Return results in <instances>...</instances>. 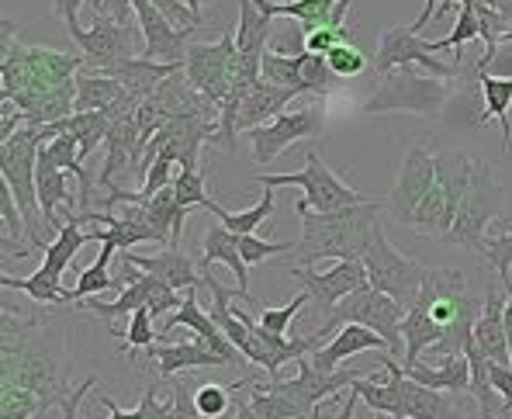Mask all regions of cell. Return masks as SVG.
I'll return each instance as SVG.
<instances>
[{
    "label": "cell",
    "instance_id": "1",
    "mask_svg": "<svg viewBox=\"0 0 512 419\" xmlns=\"http://www.w3.org/2000/svg\"><path fill=\"white\" fill-rule=\"evenodd\" d=\"M11 309L0 316V419H35L73 392L66 343L49 316Z\"/></svg>",
    "mask_w": 512,
    "mask_h": 419
},
{
    "label": "cell",
    "instance_id": "2",
    "mask_svg": "<svg viewBox=\"0 0 512 419\" xmlns=\"http://www.w3.org/2000/svg\"><path fill=\"white\" fill-rule=\"evenodd\" d=\"M381 208L384 201H367L343 212H305L301 239L295 243V267H315V260H364Z\"/></svg>",
    "mask_w": 512,
    "mask_h": 419
},
{
    "label": "cell",
    "instance_id": "3",
    "mask_svg": "<svg viewBox=\"0 0 512 419\" xmlns=\"http://www.w3.org/2000/svg\"><path fill=\"white\" fill-rule=\"evenodd\" d=\"M416 309H423L433 326L440 329V343L436 354H464L468 340L474 336V323L481 319V298H474L468 291V278L461 271L450 267H429L426 281L419 288Z\"/></svg>",
    "mask_w": 512,
    "mask_h": 419
},
{
    "label": "cell",
    "instance_id": "4",
    "mask_svg": "<svg viewBox=\"0 0 512 419\" xmlns=\"http://www.w3.org/2000/svg\"><path fill=\"white\" fill-rule=\"evenodd\" d=\"M45 146L39 125H25L21 132H14L11 139L0 142V184L11 191V198L18 201L21 215H25L28 226V243L35 250H49V243L39 233L42 205H39V181H35V170H39V149Z\"/></svg>",
    "mask_w": 512,
    "mask_h": 419
},
{
    "label": "cell",
    "instance_id": "5",
    "mask_svg": "<svg viewBox=\"0 0 512 419\" xmlns=\"http://www.w3.org/2000/svg\"><path fill=\"white\" fill-rule=\"evenodd\" d=\"M184 73L194 91L201 97H208V104L218 111L229 101L236 84H246V87L260 84V73L246 70L243 59H239L236 32H232V28L218 42H191V46H187V59H184Z\"/></svg>",
    "mask_w": 512,
    "mask_h": 419
},
{
    "label": "cell",
    "instance_id": "6",
    "mask_svg": "<svg viewBox=\"0 0 512 419\" xmlns=\"http://www.w3.org/2000/svg\"><path fill=\"white\" fill-rule=\"evenodd\" d=\"M471 174H474V160L468 153L443 149L436 156V184L423 198V205L416 208V219H412L409 229H416L419 236L429 239H447L450 229H454L457 208L464 201V191L471 184Z\"/></svg>",
    "mask_w": 512,
    "mask_h": 419
},
{
    "label": "cell",
    "instance_id": "7",
    "mask_svg": "<svg viewBox=\"0 0 512 419\" xmlns=\"http://www.w3.org/2000/svg\"><path fill=\"white\" fill-rule=\"evenodd\" d=\"M450 101V80L429 77L416 66H402L381 77L378 91L367 97L364 115H391V111H405V115H440Z\"/></svg>",
    "mask_w": 512,
    "mask_h": 419
},
{
    "label": "cell",
    "instance_id": "8",
    "mask_svg": "<svg viewBox=\"0 0 512 419\" xmlns=\"http://www.w3.org/2000/svg\"><path fill=\"white\" fill-rule=\"evenodd\" d=\"M87 243H94V233H84L77 222L66 219L63 229L56 233V239L49 243V250H45L39 271H35L32 278H11V274H4V278H0V288L25 291V295L32 298L35 305H42V309L66 305V291H70V288H63L66 267L73 264V257H77ZM66 309H70V305H66Z\"/></svg>",
    "mask_w": 512,
    "mask_h": 419
},
{
    "label": "cell",
    "instance_id": "9",
    "mask_svg": "<svg viewBox=\"0 0 512 419\" xmlns=\"http://www.w3.org/2000/svg\"><path fill=\"white\" fill-rule=\"evenodd\" d=\"M402 319H405L402 305H398L395 298L384 295V291L367 284V288L353 291V295H346L343 302L336 305V312L326 319V326L319 329V336L329 343L343 326H367L378 336H384V343H388L391 354H405Z\"/></svg>",
    "mask_w": 512,
    "mask_h": 419
},
{
    "label": "cell",
    "instance_id": "10",
    "mask_svg": "<svg viewBox=\"0 0 512 419\" xmlns=\"http://www.w3.org/2000/svg\"><path fill=\"white\" fill-rule=\"evenodd\" d=\"M263 187H301V201H298V215L305 212H343L353 205H367V194L353 191L350 184H343L333 170L326 167L315 149L305 153V167L298 174H260Z\"/></svg>",
    "mask_w": 512,
    "mask_h": 419
},
{
    "label": "cell",
    "instance_id": "11",
    "mask_svg": "<svg viewBox=\"0 0 512 419\" xmlns=\"http://www.w3.org/2000/svg\"><path fill=\"white\" fill-rule=\"evenodd\" d=\"M364 267H367V284L384 291L388 298H395L405 312L416 305L419 288H423L426 271H429L426 264L405 257L402 250L391 246V239L384 236L381 222H378V229H374L371 246H367V253H364Z\"/></svg>",
    "mask_w": 512,
    "mask_h": 419
},
{
    "label": "cell",
    "instance_id": "12",
    "mask_svg": "<svg viewBox=\"0 0 512 419\" xmlns=\"http://www.w3.org/2000/svg\"><path fill=\"white\" fill-rule=\"evenodd\" d=\"M118 284H122V291H118L115 302H97V298H90V302H80L77 309L94 312L97 319H104V323L115 329V319L132 316L135 309H149L156 319V316H167L170 309H180V305H184L180 291H173L170 284H163L160 278H153V274L139 271V267H132V264H122Z\"/></svg>",
    "mask_w": 512,
    "mask_h": 419
},
{
    "label": "cell",
    "instance_id": "13",
    "mask_svg": "<svg viewBox=\"0 0 512 419\" xmlns=\"http://www.w3.org/2000/svg\"><path fill=\"white\" fill-rule=\"evenodd\" d=\"M502 198H506V191L495 184L492 167L474 160L471 184H468V191H464L461 208H457V219H454V229H450L447 243L464 246V250H471L474 257H478L481 243H485L488 222L502 215Z\"/></svg>",
    "mask_w": 512,
    "mask_h": 419
},
{
    "label": "cell",
    "instance_id": "14",
    "mask_svg": "<svg viewBox=\"0 0 512 419\" xmlns=\"http://www.w3.org/2000/svg\"><path fill=\"white\" fill-rule=\"evenodd\" d=\"M326 132V115H322V104H308L298 111H284L274 122L250 129L246 139L253 142V163L256 167H267L274 156H281L284 149H291L301 139H315Z\"/></svg>",
    "mask_w": 512,
    "mask_h": 419
},
{
    "label": "cell",
    "instance_id": "15",
    "mask_svg": "<svg viewBox=\"0 0 512 419\" xmlns=\"http://www.w3.org/2000/svg\"><path fill=\"white\" fill-rule=\"evenodd\" d=\"M371 66L381 73V77H384V73H391V70H402V66H416V70L429 73V77H443V80H454L457 73H461V66L436 59V52L429 49V42L419 39L412 28H402V25L384 28Z\"/></svg>",
    "mask_w": 512,
    "mask_h": 419
},
{
    "label": "cell",
    "instance_id": "16",
    "mask_svg": "<svg viewBox=\"0 0 512 419\" xmlns=\"http://www.w3.org/2000/svg\"><path fill=\"white\" fill-rule=\"evenodd\" d=\"M291 278H295L301 284V291L312 298L315 312H322V316L329 319L346 295L367 288V267H364V260H336V264L322 274L315 271V267H291Z\"/></svg>",
    "mask_w": 512,
    "mask_h": 419
},
{
    "label": "cell",
    "instance_id": "17",
    "mask_svg": "<svg viewBox=\"0 0 512 419\" xmlns=\"http://www.w3.org/2000/svg\"><path fill=\"white\" fill-rule=\"evenodd\" d=\"M433 184H436V156H429L423 146H412L402 160L395 187H391V194L384 198V208H388L391 219H395L398 226H412L416 208L423 205V198L433 191Z\"/></svg>",
    "mask_w": 512,
    "mask_h": 419
},
{
    "label": "cell",
    "instance_id": "18",
    "mask_svg": "<svg viewBox=\"0 0 512 419\" xmlns=\"http://www.w3.org/2000/svg\"><path fill=\"white\" fill-rule=\"evenodd\" d=\"M70 39L84 52L87 70H101L108 63H118V59H135L132 28L108 18V14H94V21L87 28L84 25L70 28Z\"/></svg>",
    "mask_w": 512,
    "mask_h": 419
},
{
    "label": "cell",
    "instance_id": "19",
    "mask_svg": "<svg viewBox=\"0 0 512 419\" xmlns=\"http://www.w3.org/2000/svg\"><path fill=\"white\" fill-rule=\"evenodd\" d=\"M298 364V374L291 381H270V385L277 388L281 395H288L295 406H301L305 413H312V416H319L322 413V402L329 399V395H336L340 388H350L353 381H360L364 378V371L360 368H350V371H333V374H326V371H315L312 368V361L308 357H301Z\"/></svg>",
    "mask_w": 512,
    "mask_h": 419
},
{
    "label": "cell",
    "instance_id": "20",
    "mask_svg": "<svg viewBox=\"0 0 512 419\" xmlns=\"http://www.w3.org/2000/svg\"><path fill=\"white\" fill-rule=\"evenodd\" d=\"M135 21H139V32H142V56L153 59V63H173V66H184L187 59V46H191V32L184 28H173L167 18L153 7V0H135Z\"/></svg>",
    "mask_w": 512,
    "mask_h": 419
},
{
    "label": "cell",
    "instance_id": "21",
    "mask_svg": "<svg viewBox=\"0 0 512 419\" xmlns=\"http://www.w3.org/2000/svg\"><path fill=\"white\" fill-rule=\"evenodd\" d=\"M194 329L198 333V343H205L208 350H215V354H222L229 364H239V361H246L243 354L236 350V343L229 340V336L222 333V326L212 319V312H205L198 305V291H184V305H180L177 312H170L167 319H163V326H160V340H170V333L173 329Z\"/></svg>",
    "mask_w": 512,
    "mask_h": 419
},
{
    "label": "cell",
    "instance_id": "22",
    "mask_svg": "<svg viewBox=\"0 0 512 419\" xmlns=\"http://www.w3.org/2000/svg\"><path fill=\"white\" fill-rule=\"evenodd\" d=\"M263 18H298L301 32L312 35L322 28H346L353 0H253Z\"/></svg>",
    "mask_w": 512,
    "mask_h": 419
},
{
    "label": "cell",
    "instance_id": "23",
    "mask_svg": "<svg viewBox=\"0 0 512 419\" xmlns=\"http://www.w3.org/2000/svg\"><path fill=\"white\" fill-rule=\"evenodd\" d=\"M474 343H478V350L488 361L512 364L506 340V291H502L499 278L485 288V309H481V319L474 323Z\"/></svg>",
    "mask_w": 512,
    "mask_h": 419
},
{
    "label": "cell",
    "instance_id": "24",
    "mask_svg": "<svg viewBox=\"0 0 512 419\" xmlns=\"http://www.w3.org/2000/svg\"><path fill=\"white\" fill-rule=\"evenodd\" d=\"M118 260L153 274V278H160L163 284H170L173 291H201V271L194 267V260L187 257L184 250H177V246H170V250H163V253H153V257L118 253Z\"/></svg>",
    "mask_w": 512,
    "mask_h": 419
},
{
    "label": "cell",
    "instance_id": "25",
    "mask_svg": "<svg viewBox=\"0 0 512 419\" xmlns=\"http://www.w3.org/2000/svg\"><path fill=\"white\" fill-rule=\"evenodd\" d=\"M35 181H39V205H42V226H49L52 233L63 229L66 219H73V194L66 187V170H59L49 160V153L39 149V170H35Z\"/></svg>",
    "mask_w": 512,
    "mask_h": 419
},
{
    "label": "cell",
    "instance_id": "26",
    "mask_svg": "<svg viewBox=\"0 0 512 419\" xmlns=\"http://www.w3.org/2000/svg\"><path fill=\"white\" fill-rule=\"evenodd\" d=\"M381 364L388 368V381H374V378H360L350 385V392L360 395L371 413H384L391 419H405V368H398L395 357H381Z\"/></svg>",
    "mask_w": 512,
    "mask_h": 419
},
{
    "label": "cell",
    "instance_id": "27",
    "mask_svg": "<svg viewBox=\"0 0 512 419\" xmlns=\"http://www.w3.org/2000/svg\"><path fill=\"white\" fill-rule=\"evenodd\" d=\"M149 357L156 361L160 378H173L177 371H194V368H229L222 354L208 350L198 340H180V343H153Z\"/></svg>",
    "mask_w": 512,
    "mask_h": 419
},
{
    "label": "cell",
    "instance_id": "28",
    "mask_svg": "<svg viewBox=\"0 0 512 419\" xmlns=\"http://www.w3.org/2000/svg\"><path fill=\"white\" fill-rule=\"evenodd\" d=\"M212 264H225L232 274H236V288L250 295V274H246V260H243V250H239V239L215 219V226H208V233L201 236V253H198V267L201 274L212 271Z\"/></svg>",
    "mask_w": 512,
    "mask_h": 419
},
{
    "label": "cell",
    "instance_id": "29",
    "mask_svg": "<svg viewBox=\"0 0 512 419\" xmlns=\"http://www.w3.org/2000/svg\"><path fill=\"white\" fill-rule=\"evenodd\" d=\"M360 350H388V343H384V336H378L374 329H367V326H343L340 333H336L322 350H315L308 361H312L315 371L333 374L346 361V357L360 354ZM388 354H391V350H388Z\"/></svg>",
    "mask_w": 512,
    "mask_h": 419
},
{
    "label": "cell",
    "instance_id": "30",
    "mask_svg": "<svg viewBox=\"0 0 512 419\" xmlns=\"http://www.w3.org/2000/svg\"><path fill=\"white\" fill-rule=\"evenodd\" d=\"M405 374L433 392H471V361L464 354H447L436 364H412Z\"/></svg>",
    "mask_w": 512,
    "mask_h": 419
},
{
    "label": "cell",
    "instance_id": "31",
    "mask_svg": "<svg viewBox=\"0 0 512 419\" xmlns=\"http://www.w3.org/2000/svg\"><path fill=\"white\" fill-rule=\"evenodd\" d=\"M301 91L295 87H277V84H267L260 80V87L246 97L243 108H239V132H250V129H260V125L274 122L277 115L288 111V104L295 101Z\"/></svg>",
    "mask_w": 512,
    "mask_h": 419
},
{
    "label": "cell",
    "instance_id": "32",
    "mask_svg": "<svg viewBox=\"0 0 512 419\" xmlns=\"http://www.w3.org/2000/svg\"><path fill=\"white\" fill-rule=\"evenodd\" d=\"M270 18H263L253 0H239V25H236V49L246 70L260 73L263 52H267Z\"/></svg>",
    "mask_w": 512,
    "mask_h": 419
},
{
    "label": "cell",
    "instance_id": "33",
    "mask_svg": "<svg viewBox=\"0 0 512 419\" xmlns=\"http://www.w3.org/2000/svg\"><path fill=\"white\" fill-rule=\"evenodd\" d=\"M125 101H128V94L115 77H104V73L87 70V66L77 73V111H111ZM135 108H139V104H135Z\"/></svg>",
    "mask_w": 512,
    "mask_h": 419
},
{
    "label": "cell",
    "instance_id": "34",
    "mask_svg": "<svg viewBox=\"0 0 512 419\" xmlns=\"http://www.w3.org/2000/svg\"><path fill=\"white\" fill-rule=\"evenodd\" d=\"M405 419H474L454 406L447 392H433L405 374Z\"/></svg>",
    "mask_w": 512,
    "mask_h": 419
},
{
    "label": "cell",
    "instance_id": "35",
    "mask_svg": "<svg viewBox=\"0 0 512 419\" xmlns=\"http://www.w3.org/2000/svg\"><path fill=\"white\" fill-rule=\"evenodd\" d=\"M59 132H70L73 139L80 142V160H90L97 146L108 142V132H111V115L108 111H73L70 118L56 122Z\"/></svg>",
    "mask_w": 512,
    "mask_h": 419
},
{
    "label": "cell",
    "instance_id": "36",
    "mask_svg": "<svg viewBox=\"0 0 512 419\" xmlns=\"http://www.w3.org/2000/svg\"><path fill=\"white\" fill-rule=\"evenodd\" d=\"M481 97H485V115H481V129L488 118L502 125V139H506V153L512 149V77H492V73H478Z\"/></svg>",
    "mask_w": 512,
    "mask_h": 419
},
{
    "label": "cell",
    "instance_id": "37",
    "mask_svg": "<svg viewBox=\"0 0 512 419\" xmlns=\"http://www.w3.org/2000/svg\"><path fill=\"white\" fill-rule=\"evenodd\" d=\"M115 257H118L115 246L101 243V253H97V260L90 267H84V271H80V278H77V284L66 291V305H80L84 298L97 295V291H108V288L122 291L118 278H111V260H115Z\"/></svg>",
    "mask_w": 512,
    "mask_h": 419
},
{
    "label": "cell",
    "instance_id": "38",
    "mask_svg": "<svg viewBox=\"0 0 512 419\" xmlns=\"http://www.w3.org/2000/svg\"><path fill=\"white\" fill-rule=\"evenodd\" d=\"M205 208L215 215L218 222H222L225 229H229L232 236H253L256 229H260L263 222H267L270 215H274V194H270V187H267V191H263V201H260V205L246 208V212H229V208H225V205H218L215 198L208 201Z\"/></svg>",
    "mask_w": 512,
    "mask_h": 419
},
{
    "label": "cell",
    "instance_id": "39",
    "mask_svg": "<svg viewBox=\"0 0 512 419\" xmlns=\"http://www.w3.org/2000/svg\"><path fill=\"white\" fill-rule=\"evenodd\" d=\"M142 208H146L149 219H153L156 226H160L163 233L170 236V246H177V250H180V236H184L187 212H191V208L180 205L177 194H173V184H170V187H163V191L156 194V198L142 201Z\"/></svg>",
    "mask_w": 512,
    "mask_h": 419
},
{
    "label": "cell",
    "instance_id": "40",
    "mask_svg": "<svg viewBox=\"0 0 512 419\" xmlns=\"http://www.w3.org/2000/svg\"><path fill=\"white\" fill-rule=\"evenodd\" d=\"M474 39H481V21H478V11H474V0H471V4H464L461 11H457V21H454V28H450V35L433 39L429 42V49L433 52L454 49V63L461 66L464 63V46Z\"/></svg>",
    "mask_w": 512,
    "mask_h": 419
},
{
    "label": "cell",
    "instance_id": "41",
    "mask_svg": "<svg viewBox=\"0 0 512 419\" xmlns=\"http://www.w3.org/2000/svg\"><path fill=\"white\" fill-rule=\"evenodd\" d=\"M250 406L253 413L260 419H319L312 413H305L301 406H295V402L288 399V395H281L274 385H256L253 395H250Z\"/></svg>",
    "mask_w": 512,
    "mask_h": 419
},
{
    "label": "cell",
    "instance_id": "42",
    "mask_svg": "<svg viewBox=\"0 0 512 419\" xmlns=\"http://www.w3.org/2000/svg\"><path fill=\"white\" fill-rule=\"evenodd\" d=\"M260 77L267 80V84L295 87V91L305 94V87H301V52L298 56H284V52H277V49H267L260 63Z\"/></svg>",
    "mask_w": 512,
    "mask_h": 419
},
{
    "label": "cell",
    "instance_id": "43",
    "mask_svg": "<svg viewBox=\"0 0 512 419\" xmlns=\"http://www.w3.org/2000/svg\"><path fill=\"white\" fill-rule=\"evenodd\" d=\"M336 73L333 66H329L326 56H312V52H301V87H305V94H315L322 101V97L333 94V84H336Z\"/></svg>",
    "mask_w": 512,
    "mask_h": 419
},
{
    "label": "cell",
    "instance_id": "44",
    "mask_svg": "<svg viewBox=\"0 0 512 419\" xmlns=\"http://www.w3.org/2000/svg\"><path fill=\"white\" fill-rule=\"evenodd\" d=\"M308 302H312V298H308L305 291H298V295L291 298L288 305H281V309H263L260 305V309H256V319H260V326L270 329L274 336H284L291 329V323H295V316L305 309ZM288 336H295V333H288Z\"/></svg>",
    "mask_w": 512,
    "mask_h": 419
},
{
    "label": "cell",
    "instance_id": "45",
    "mask_svg": "<svg viewBox=\"0 0 512 419\" xmlns=\"http://www.w3.org/2000/svg\"><path fill=\"white\" fill-rule=\"evenodd\" d=\"M153 343H160V333L153 329V312L149 309H135L128 316V329H125V354L132 350H149Z\"/></svg>",
    "mask_w": 512,
    "mask_h": 419
},
{
    "label": "cell",
    "instance_id": "46",
    "mask_svg": "<svg viewBox=\"0 0 512 419\" xmlns=\"http://www.w3.org/2000/svg\"><path fill=\"white\" fill-rule=\"evenodd\" d=\"M229 392H236V388H222V385H201L198 392H194V406H198V413L201 419H222V416H229V409H232V395Z\"/></svg>",
    "mask_w": 512,
    "mask_h": 419
},
{
    "label": "cell",
    "instance_id": "47",
    "mask_svg": "<svg viewBox=\"0 0 512 419\" xmlns=\"http://www.w3.org/2000/svg\"><path fill=\"white\" fill-rule=\"evenodd\" d=\"M173 194H177V201L184 208H205L208 201V191H205V174L198 170H180L177 177H173Z\"/></svg>",
    "mask_w": 512,
    "mask_h": 419
},
{
    "label": "cell",
    "instance_id": "48",
    "mask_svg": "<svg viewBox=\"0 0 512 419\" xmlns=\"http://www.w3.org/2000/svg\"><path fill=\"white\" fill-rule=\"evenodd\" d=\"M478 260H485L499 278H512V233H499V236H485L481 243Z\"/></svg>",
    "mask_w": 512,
    "mask_h": 419
},
{
    "label": "cell",
    "instance_id": "49",
    "mask_svg": "<svg viewBox=\"0 0 512 419\" xmlns=\"http://www.w3.org/2000/svg\"><path fill=\"white\" fill-rule=\"evenodd\" d=\"M329 66H333V73L340 80H353V77H360V73L371 66V59L364 56V49L360 46H353V42H346V46H340V49H333L329 52Z\"/></svg>",
    "mask_w": 512,
    "mask_h": 419
},
{
    "label": "cell",
    "instance_id": "50",
    "mask_svg": "<svg viewBox=\"0 0 512 419\" xmlns=\"http://www.w3.org/2000/svg\"><path fill=\"white\" fill-rule=\"evenodd\" d=\"M346 42H350V28H322V32L301 35V46L312 56H329V52L346 46Z\"/></svg>",
    "mask_w": 512,
    "mask_h": 419
},
{
    "label": "cell",
    "instance_id": "51",
    "mask_svg": "<svg viewBox=\"0 0 512 419\" xmlns=\"http://www.w3.org/2000/svg\"><path fill=\"white\" fill-rule=\"evenodd\" d=\"M236 239L246 264H263V260L277 257V253H295V243H267V239H256V236H236Z\"/></svg>",
    "mask_w": 512,
    "mask_h": 419
},
{
    "label": "cell",
    "instance_id": "52",
    "mask_svg": "<svg viewBox=\"0 0 512 419\" xmlns=\"http://www.w3.org/2000/svg\"><path fill=\"white\" fill-rule=\"evenodd\" d=\"M153 7L170 21L173 28H184V32H194L201 25V14L191 11L184 0H153Z\"/></svg>",
    "mask_w": 512,
    "mask_h": 419
},
{
    "label": "cell",
    "instance_id": "53",
    "mask_svg": "<svg viewBox=\"0 0 512 419\" xmlns=\"http://www.w3.org/2000/svg\"><path fill=\"white\" fill-rule=\"evenodd\" d=\"M84 4L87 0H52V14H56V18L66 25V32H70V28L80 25V7ZM97 7H101V0H94V11Z\"/></svg>",
    "mask_w": 512,
    "mask_h": 419
},
{
    "label": "cell",
    "instance_id": "54",
    "mask_svg": "<svg viewBox=\"0 0 512 419\" xmlns=\"http://www.w3.org/2000/svg\"><path fill=\"white\" fill-rule=\"evenodd\" d=\"M139 416L142 419H163V413H167V402H160V385H153V388H146L142 392V399H139Z\"/></svg>",
    "mask_w": 512,
    "mask_h": 419
},
{
    "label": "cell",
    "instance_id": "55",
    "mask_svg": "<svg viewBox=\"0 0 512 419\" xmlns=\"http://www.w3.org/2000/svg\"><path fill=\"white\" fill-rule=\"evenodd\" d=\"M87 392H97V381H94V378H87L84 385L73 388V392L66 395L63 406H59V409H63V419H77V413H80V402L87 399Z\"/></svg>",
    "mask_w": 512,
    "mask_h": 419
},
{
    "label": "cell",
    "instance_id": "56",
    "mask_svg": "<svg viewBox=\"0 0 512 419\" xmlns=\"http://www.w3.org/2000/svg\"><path fill=\"white\" fill-rule=\"evenodd\" d=\"M94 14H108V18L128 25V21H132V14H135V0H101V7H97Z\"/></svg>",
    "mask_w": 512,
    "mask_h": 419
},
{
    "label": "cell",
    "instance_id": "57",
    "mask_svg": "<svg viewBox=\"0 0 512 419\" xmlns=\"http://www.w3.org/2000/svg\"><path fill=\"white\" fill-rule=\"evenodd\" d=\"M97 402H101V406L108 409V419H142L139 409H122L115 399H108V395H97Z\"/></svg>",
    "mask_w": 512,
    "mask_h": 419
},
{
    "label": "cell",
    "instance_id": "58",
    "mask_svg": "<svg viewBox=\"0 0 512 419\" xmlns=\"http://www.w3.org/2000/svg\"><path fill=\"white\" fill-rule=\"evenodd\" d=\"M499 278V274H495ZM502 291H506V340H509V357H512V278H499Z\"/></svg>",
    "mask_w": 512,
    "mask_h": 419
},
{
    "label": "cell",
    "instance_id": "59",
    "mask_svg": "<svg viewBox=\"0 0 512 419\" xmlns=\"http://www.w3.org/2000/svg\"><path fill=\"white\" fill-rule=\"evenodd\" d=\"M464 4H471V0H440V11H436V18H443V14H450L457 7V11H461Z\"/></svg>",
    "mask_w": 512,
    "mask_h": 419
},
{
    "label": "cell",
    "instance_id": "60",
    "mask_svg": "<svg viewBox=\"0 0 512 419\" xmlns=\"http://www.w3.org/2000/svg\"><path fill=\"white\" fill-rule=\"evenodd\" d=\"M187 7H191V11H198L201 14V4H208V0H184Z\"/></svg>",
    "mask_w": 512,
    "mask_h": 419
},
{
    "label": "cell",
    "instance_id": "61",
    "mask_svg": "<svg viewBox=\"0 0 512 419\" xmlns=\"http://www.w3.org/2000/svg\"><path fill=\"white\" fill-rule=\"evenodd\" d=\"M187 419H201V413H198V406H194V413H191V416H187Z\"/></svg>",
    "mask_w": 512,
    "mask_h": 419
},
{
    "label": "cell",
    "instance_id": "62",
    "mask_svg": "<svg viewBox=\"0 0 512 419\" xmlns=\"http://www.w3.org/2000/svg\"><path fill=\"white\" fill-rule=\"evenodd\" d=\"M509 42H512V32H509Z\"/></svg>",
    "mask_w": 512,
    "mask_h": 419
},
{
    "label": "cell",
    "instance_id": "63",
    "mask_svg": "<svg viewBox=\"0 0 512 419\" xmlns=\"http://www.w3.org/2000/svg\"><path fill=\"white\" fill-rule=\"evenodd\" d=\"M35 419H42V416H35Z\"/></svg>",
    "mask_w": 512,
    "mask_h": 419
}]
</instances>
